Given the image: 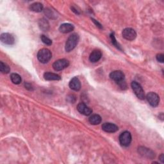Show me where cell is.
<instances>
[{"label": "cell", "instance_id": "obj_1", "mask_svg": "<svg viewBox=\"0 0 164 164\" xmlns=\"http://www.w3.org/2000/svg\"><path fill=\"white\" fill-rule=\"evenodd\" d=\"M79 41V36L77 33H73L71 35L65 43V51L67 52H70L73 50L78 44Z\"/></svg>", "mask_w": 164, "mask_h": 164}, {"label": "cell", "instance_id": "obj_2", "mask_svg": "<svg viewBox=\"0 0 164 164\" xmlns=\"http://www.w3.org/2000/svg\"><path fill=\"white\" fill-rule=\"evenodd\" d=\"M52 57V54L50 50L46 48H43L38 51L37 53V59L40 62L46 64L49 62Z\"/></svg>", "mask_w": 164, "mask_h": 164}, {"label": "cell", "instance_id": "obj_3", "mask_svg": "<svg viewBox=\"0 0 164 164\" xmlns=\"http://www.w3.org/2000/svg\"><path fill=\"white\" fill-rule=\"evenodd\" d=\"M131 86L135 94L137 95V97L139 99L142 100L145 99V93H144L142 87L139 83L136 82H133L131 84Z\"/></svg>", "mask_w": 164, "mask_h": 164}, {"label": "cell", "instance_id": "obj_4", "mask_svg": "<svg viewBox=\"0 0 164 164\" xmlns=\"http://www.w3.org/2000/svg\"><path fill=\"white\" fill-rule=\"evenodd\" d=\"M119 142L122 146L127 147L130 146L131 142V135L129 131H124L119 136Z\"/></svg>", "mask_w": 164, "mask_h": 164}, {"label": "cell", "instance_id": "obj_5", "mask_svg": "<svg viewBox=\"0 0 164 164\" xmlns=\"http://www.w3.org/2000/svg\"><path fill=\"white\" fill-rule=\"evenodd\" d=\"M146 99L151 106L153 107H156L160 103L159 95L153 92H150L146 95Z\"/></svg>", "mask_w": 164, "mask_h": 164}, {"label": "cell", "instance_id": "obj_6", "mask_svg": "<svg viewBox=\"0 0 164 164\" xmlns=\"http://www.w3.org/2000/svg\"><path fill=\"white\" fill-rule=\"evenodd\" d=\"M69 65V60L63 59L55 61L53 64V67L55 71H59L67 68Z\"/></svg>", "mask_w": 164, "mask_h": 164}, {"label": "cell", "instance_id": "obj_7", "mask_svg": "<svg viewBox=\"0 0 164 164\" xmlns=\"http://www.w3.org/2000/svg\"><path fill=\"white\" fill-rule=\"evenodd\" d=\"M122 37L128 41H133L137 37V33L133 28H126L123 30L122 32Z\"/></svg>", "mask_w": 164, "mask_h": 164}, {"label": "cell", "instance_id": "obj_8", "mask_svg": "<svg viewBox=\"0 0 164 164\" xmlns=\"http://www.w3.org/2000/svg\"><path fill=\"white\" fill-rule=\"evenodd\" d=\"M138 149V151L140 153V155L143 157H146L150 159H153L155 157V153L148 148H146L145 147H140Z\"/></svg>", "mask_w": 164, "mask_h": 164}, {"label": "cell", "instance_id": "obj_9", "mask_svg": "<svg viewBox=\"0 0 164 164\" xmlns=\"http://www.w3.org/2000/svg\"><path fill=\"white\" fill-rule=\"evenodd\" d=\"M1 41L7 45H13L15 42L14 36L8 33H3L0 37Z\"/></svg>", "mask_w": 164, "mask_h": 164}, {"label": "cell", "instance_id": "obj_10", "mask_svg": "<svg viewBox=\"0 0 164 164\" xmlns=\"http://www.w3.org/2000/svg\"><path fill=\"white\" fill-rule=\"evenodd\" d=\"M102 129L103 131L107 133H115L119 130V128L113 123L105 122L102 125Z\"/></svg>", "mask_w": 164, "mask_h": 164}, {"label": "cell", "instance_id": "obj_11", "mask_svg": "<svg viewBox=\"0 0 164 164\" xmlns=\"http://www.w3.org/2000/svg\"><path fill=\"white\" fill-rule=\"evenodd\" d=\"M77 110L80 113L84 115H89L92 113V110L87 107L84 103H79L77 106Z\"/></svg>", "mask_w": 164, "mask_h": 164}, {"label": "cell", "instance_id": "obj_12", "mask_svg": "<svg viewBox=\"0 0 164 164\" xmlns=\"http://www.w3.org/2000/svg\"><path fill=\"white\" fill-rule=\"evenodd\" d=\"M110 78L117 82H121L124 79V74L121 71H114L110 74Z\"/></svg>", "mask_w": 164, "mask_h": 164}, {"label": "cell", "instance_id": "obj_13", "mask_svg": "<svg viewBox=\"0 0 164 164\" xmlns=\"http://www.w3.org/2000/svg\"><path fill=\"white\" fill-rule=\"evenodd\" d=\"M69 85L71 89L75 91H78L81 89L80 81L78 78H77V77H74V78L70 81Z\"/></svg>", "mask_w": 164, "mask_h": 164}, {"label": "cell", "instance_id": "obj_14", "mask_svg": "<svg viewBox=\"0 0 164 164\" xmlns=\"http://www.w3.org/2000/svg\"><path fill=\"white\" fill-rule=\"evenodd\" d=\"M102 56V53L100 50H94L90 55L89 56V60L91 62L95 63L98 62Z\"/></svg>", "mask_w": 164, "mask_h": 164}, {"label": "cell", "instance_id": "obj_15", "mask_svg": "<svg viewBox=\"0 0 164 164\" xmlns=\"http://www.w3.org/2000/svg\"><path fill=\"white\" fill-rule=\"evenodd\" d=\"M44 78L47 81H59L61 80V77L59 75L52 73H45Z\"/></svg>", "mask_w": 164, "mask_h": 164}, {"label": "cell", "instance_id": "obj_16", "mask_svg": "<svg viewBox=\"0 0 164 164\" xmlns=\"http://www.w3.org/2000/svg\"><path fill=\"white\" fill-rule=\"evenodd\" d=\"M74 30V26L70 23H64L60 25L59 30L61 33H69Z\"/></svg>", "mask_w": 164, "mask_h": 164}, {"label": "cell", "instance_id": "obj_17", "mask_svg": "<svg viewBox=\"0 0 164 164\" xmlns=\"http://www.w3.org/2000/svg\"><path fill=\"white\" fill-rule=\"evenodd\" d=\"M43 5L41 3H34L30 6V10L34 12H41L43 11Z\"/></svg>", "mask_w": 164, "mask_h": 164}, {"label": "cell", "instance_id": "obj_18", "mask_svg": "<svg viewBox=\"0 0 164 164\" xmlns=\"http://www.w3.org/2000/svg\"><path fill=\"white\" fill-rule=\"evenodd\" d=\"M89 121L91 124L98 125L101 122V117L98 114H94L89 117Z\"/></svg>", "mask_w": 164, "mask_h": 164}, {"label": "cell", "instance_id": "obj_19", "mask_svg": "<svg viewBox=\"0 0 164 164\" xmlns=\"http://www.w3.org/2000/svg\"><path fill=\"white\" fill-rule=\"evenodd\" d=\"M38 25H39L40 28L43 31H47L50 28L49 23L45 19H41L38 21Z\"/></svg>", "mask_w": 164, "mask_h": 164}, {"label": "cell", "instance_id": "obj_20", "mask_svg": "<svg viewBox=\"0 0 164 164\" xmlns=\"http://www.w3.org/2000/svg\"><path fill=\"white\" fill-rule=\"evenodd\" d=\"M11 79L13 83L14 84H19L21 82V77L20 75L16 73H12L11 76Z\"/></svg>", "mask_w": 164, "mask_h": 164}, {"label": "cell", "instance_id": "obj_21", "mask_svg": "<svg viewBox=\"0 0 164 164\" xmlns=\"http://www.w3.org/2000/svg\"><path fill=\"white\" fill-rule=\"evenodd\" d=\"M0 71L3 74H8L11 71V69L7 64L1 62H0Z\"/></svg>", "mask_w": 164, "mask_h": 164}, {"label": "cell", "instance_id": "obj_22", "mask_svg": "<svg viewBox=\"0 0 164 164\" xmlns=\"http://www.w3.org/2000/svg\"><path fill=\"white\" fill-rule=\"evenodd\" d=\"M41 41L42 42L45 44L46 45H47V46H51L52 44V41L50 39V38H49L48 37H47L46 36L44 35H42L41 37Z\"/></svg>", "mask_w": 164, "mask_h": 164}, {"label": "cell", "instance_id": "obj_23", "mask_svg": "<svg viewBox=\"0 0 164 164\" xmlns=\"http://www.w3.org/2000/svg\"><path fill=\"white\" fill-rule=\"evenodd\" d=\"M110 38H111V41H112V43L117 48H118V49L119 50H121V46L119 44V43L117 42L116 39H115V35H114V33H111L110 35Z\"/></svg>", "mask_w": 164, "mask_h": 164}, {"label": "cell", "instance_id": "obj_24", "mask_svg": "<svg viewBox=\"0 0 164 164\" xmlns=\"http://www.w3.org/2000/svg\"><path fill=\"white\" fill-rule=\"evenodd\" d=\"M44 12H45V14H46L48 17H50V18H51V19H55V16H55V13L51 11V10L47 8V9L45 10Z\"/></svg>", "mask_w": 164, "mask_h": 164}, {"label": "cell", "instance_id": "obj_25", "mask_svg": "<svg viewBox=\"0 0 164 164\" xmlns=\"http://www.w3.org/2000/svg\"><path fill=\"white\" fill-rule=\"evenodd\" d=\"M163 55L162 53H159L157 55L156 58H157V60L158 62H160V63H163L164 61V58H163Z\"/></svg>", "mask_w": 164, "mask_h": 164}, {"label": "cell", "instance_id": "obj_26", "mask_svg": "<svg viewBox=\"0 0 164 164\" xmlns=\"http://www.w3.org/2000/svg\"><path fill=\"white\" fill-rule=\"evenodd\" d=\"M117 83L119 84V85H120V86L121 87V89H126L127 85H126V82H125L124 80H122L121 82H117Z\"/></svg>", "mask_w": 164, "mask_h": 164}, {"label": "cell", "instance_id": "obj_27", "mask_svg": "<svg viewBox=\"0 0 164 164\" xmlns=\"http://www.w3.org/2000/svg\"><path fill=\"white\" fill-rule=\"evenodd\" d=\"M92 21L96 24V25H97V26H98L99 28H102V26H101V24H100L97 21H96V20H95V19H92Z\"/></svg>", "mask_w": 164, "mask_h": 164}, {"label": "cell", "instance_id": "obj_28", "mask_svg": "<svg viewBox=\"0 0 164 164\" xmlns=\"http://www.w3.org/2000/svg\"><path fill=\"white\" fill-rule=\"evenodd\" d=\"M159 159H160V160L161 161V162L162 163H164V155H163V154H162V155L159 157Z\"/></svg>", "mask_w": 164, "mask_h": 164}, {"label": "cell", "instance_id": "obj_29", "mask_svg": "<svg viewBox=\"0 0 164 164\" xmlns=\"http://www.w3.org/2000/svg\"><path fill=\"white\" fill-rule=\"evenodd\" d=\"M159 118L162 119V121L163 120V113H162L160 115H159Z\"/></svg>", "mask_w": 164, "mask_h": 164}]
</instances>
